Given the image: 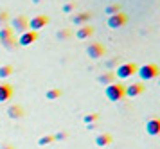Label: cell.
I'll use <instances>...</instances> for the list:
<instances>
[{
  "instance_id": "7a4b0ae2",
  "label": "cell",
  "mask_w": 160,
  "mask_h": 149,
  "mask_svg": "<svg viewBox=\"0 0 160 149\" xmlns=\"http://www.w3.org/2000/svg\"><path fill=\"white\" fill-rule=\"evenodd\" d=\"M137 72H138V76H140V79H142V81L157 79V77H158V74H160L158 67H157V65H153V63L144 65V67H140V68H137Z\"/></svg>"
},
{
  "instance_id": "5bb4252c",
  "label": "cell",
  "mask_w": 160,
  "mask_h": 149,
  "mask_svg": "<svg viewBox=\"0 0 160 149\" xmlns=\"http://www.w3.org/2000/svg\"><path fill=\"white\" fill-rule=\"evenodd\" d=\"M8 115H9V119H22L23 108L20 106V104H13V106L8 108Z\"/></svg>"
},
{
  "instance_id": "5b68a950",
  "label": "cell",
  "mask_w": 160,
  "mask_h": 149,
  "mask_svg": "<svg viewBox=\"0 0 160 149\" xmlns=\"http://www.w3.org/2000/svg\"><path fill=\"white\" fill-rule=\"evenodd\" d=\"M9 29H11L13 32H20V34H22V32H25V31H29V29H27V18H25V16H22V14H20V16H15V18L11 20Z\"/></svg>"
},
{
  "instance_id": "e0dca14e",
  "label": "cell",
  "mask_w": 160,
  "mask_h": 149,
  "mask_svg": "<svg viewBox=\"0 0 160 149\" xmlns=\"http://www.w3.org/2000/svg\"><path fill=\"white\" fill-rule=\"evenodd\" d=\"M11 40H15V32H13L9 27H2L0 29V42L6 43V42H11Z\"/></svg>"
},
{
  "instance_id": "4316f807",
  "label": "cell",
  "mask_w": 160,
  "mask_h": 149,
  "mask_svg": "<svg viewBox=\"0 0 160 149\" xmlns=\"http://www.w3.org/2000/svg\"><path fill=\"white\" fill-rule=\"evenodd\" d=\"M54 137V140H63V138H67V133H58V135H52Z\"/></svg>"
},
{
  "instance_id": "ffe728a7",
  "label": "cell",
  "mask_w": 160,
  "mask_h": 149,
  "mask_svg": "<svg viewBox=\"0 0 160 149\" xmlns=\"http://www.w3.org/2000/svg\"><path fill=\"white\" fill-rule=\"evenodd\" d=\"M104 13L112 16V14L121 13V7H119V4H110V6H106V9H104Z\"/></svg>"
},
{
  "instance_id": "44dd1931",
  "label": "cell",
  "mask_w": 160,
  "mask_h": 149,
  "mask_svg": "<svg viewBox=\"0 0 160 149\" xmlns=\"http://www.w3.org/2000/svg\"><path fill=\"white\" fill-rule=\"evenodd\" d=\"M54 142V137L52 135H43L38 138V146H49V144Z\"/></svg>"
},
{
  "instance_id": "83f0119b",
  "label": "cell",
  "mask_w": 160,
  "mask_h": 149,
  "mask_svg": "<svg viewBox=\"0 0 160 149\" xmlns=\"http://www.w3.org/2000/svg\"><path fill=\"white\" fill-rule=\"evenodd\" d=\"M2 149H15V147H13V146H9V144H8V146H2Z\"/></svg>"
},
{
  "instance_id": "2e32d148",
  "label": "cell",
  "mask_w": 160,
  "mask_h": 149,
  "mask_svg": "<svg viewBox=\"0 0 160 149\" xmlns=\"http://www.w3.org/2000/svg\"><path fill=\"white\" fill-rule=\"evenodd\" d=\"M99 83H102V85H112V83H115V74H113V70H110V72H104V74H102V76H99Z\"/></svg>"
},
{
  "instance_id": "cb8c5ba5",
  "label": "cell",
  "mask_w": 160,
  "mask_h": 149,
  "mask_svg": "<svg viewBox=\"0 0 160 149\" xmlns=\"http://www.w3.org/2000/svg\"><path fill=\"white\" fill-rule=\"evenodd\" d=\"M106 67H108L110 70H112L113 67H115V68H117V67H119V57H112V59H110L108 63H106Z\"/></svg>"
},
{
  "instance_id": "ac0fdd59",
  "label": "cell",
  "mask_w": 160,
  "mask_h": 149,
  "mask_svg": "<svg viewBox=\"0 0 160 149\" xmlns=\"http://www.w3.org/2000/svg\"><path fill=\"white\" fill-rule=\"evenodd\" d=\"M13 70H15V68H13L11 65H2V67H0V79L9 77V76L13 74Z\"/></svg>"
},
{
  "instance_id": "d4e9b609",
  "label": "cell",
  "mask_w": 160,
  "mask_h": 149,
  "mask_svg": "<svg viewBox=\"0 0 160 149\" xmlns=\"http://www.w3.org/2000/svg\"><path fill=\"white\" fill-rule=\"evenodd\" d=\"M8 13H6V11H0V27H4V23H6V22H8Z\"/></svg>"
},
{
  "instance_id": "f1b7e54d",
  "label": "cell",
  "mask_w": 160,
  "mask_h": 149,
  "mask_svg": "<svg viewBox=\"0 0 160 149\" xmlns=\"http://www.w3.org/2000/svg\"><path fill=\"white\" fill-rule=\"evenodd\" d=\"M38 2H40V0H32V4H38Z\"/></svg>"
},
{
  "instance_id": "ba28073f",
  "label": "cell",
  "mask_w": 160,
  "mask_h": 149,
  "mask_svg": "<svg viewBox=\"0 0 160 149\" xmlns=\"http://www.w3.org/2000/svg\"><path fill=\"white\" fill-rule=\"evenodd\" d=\"M144 90H146V86L142 85V83H133V85H130L128 88H124V95H128L130 99H133V97L142 95Z\"/></svg>"
},
{
  "instance_id": "6da1fadb",
  "label": "cell",
  "mask_w": 160,
  "mask_h": 149,
  "mask_svg": "<svg viewBox=\"0 0 160 149\" xmlns=\"http://www.w3.org/2000/svg\"><path fill=\"white\" fill-rule=\"evenodd\" d=\"M104 95H106V99H108V101H112V102H117V101L124 99V86L119 85V83H112V85L106 86Z\"/></svg>"
},
{
  "instance_id": "484cf974",
  "label": "cell",
  "mask_w": 160,
  "mask_h": 149,
  "mask_svg": "<svg viewBox=\"0 0 160 149\" xmlns=\"http://www.w3.org/2000/svg\"><path fill=\"white\" fill-rule=\"evenodd\" d=\"M63 11H65V13H70V11H74V4H65V6H63Z\"/></svg>"
},
{
  "instance_id": "8992f818",
  "label": "cell",
  "mask_w": 160,
  "mask_h": 149,
  "mask_svg": "<svg viewBox=\"0 0 160 149\" xmlns=\"http://www.w3.org/2000/svg\"><path fill=\"white\" fill-rule=\"evenodd\" d=\"M126 22H128V16H126L124 13L112 14V16L108 18V27L110 29H119V27H122Z\"/></svg>"
},
{
  "instance_id": "7c38bea8",
  "label": "cell",
  "mask_w": 160,
  "mask_h": 149,
  "mask_svg": "<svg viewBox=\"0 0 160 149\" xmlns=\"http://www.w3.org/2000/svg\"><path fill=\"white\" fill-rule=\"evenodd\" d=\"M94 34V27H90V25H81L78 29V32H76V38L78 40H87L90 36Z\"/></svg>"
},
{
  "instance_id": "603a6c76",
  "label": "cell",
  "mask_w": 160,
  "mask_h": 149,
  "mask_svg": "<svg viewBox=\"0 0 160 149\" xmlns=\"http://www.w3.org/2000/svg\"><path fill=\"white\" fill-rule=\"evenodd\" d=\"M83 121H85V124H94V122L97 121V113H90V115H85V117H83Z\"/></svg>"
},
{
  "instance_id": "277c9868",
  "label": "cell",
  "mask_w": 160,
  "mask_h": 149,
  "mask_svg": "<svg viewBox=\"0 0 160 149\" xmlns=\"http://www.w3.org/2000/svg\"><path fill=\"white\" fill-rule=\"evenodd\" d=\"M47 23H49V16L47 14H38V16H32L31 20H27V29L36 32L42 27H45Z\"/></svg>"
},
{
  "instance_id": "30bf717a",
  "label": "cell",
  "mask_w": 160,
  "mask_h": 149,
  "mask_svg": "<svg viewBox=\"0 0 160 149\" xmlns=\"http://www.w3.org/2000/svg\"><path fill=\"white\" fill-rule=\"evenodd\" d=\"M146 133L151 137H157L160 133V121L158 119H151L146 122Z\"/></svg>"
},
{
  "instance_id": "9a60e30c",
  "label": "cell",
  "mask_w": 160,
  "mask_h": 149,
  "mask_svg": "<svg viewBox=\"0 0 160 149\" xmlns=\"http://www.w3.org/2000/svg\"><path fill=\"white\" fill-rule=\"evenodd\" d=\"M110 142H112V135H108V133H101V135L95 137V146L97 147H106V146H110Z\"/></svg>"
},
{
  "instance_id": "3957f363",
  "label": "cell",
  "mask_w": 160,
  "mask_h": 149,
  "mask_svg": "<svg viewBox=\"0 0 160 149\" xmlns=\"http://www.w3.org/2000/svg\"><path fill=\"white\" fill-rule=\"evenodd\" d=\"M137 72V65L135 63H122V65H119L115 68V77H119V79H128V77H131L133 74Z\"/></svg>"
},
{
  "instance_id": "52a82bcc",
  "label": "cell",
  "mask_w": 160,
  "mask_h": 149,
  "mask_svg": "<svg viewBox=\"0 0 160 149\" xmlns=\"http://www.w3.org/2000/svg\"><path fill=\"white\" fill-rule=\"evenodd\" d=\"M104 47H102L101 43H90L87 47V54L88 57H92V59H99L101 56H104Z\"/></svg>"
},
{
  "instance_id": "d6986e66",
  "label": "cell",
  "mask_w": 160,
  "mask_h": 149,
  "mask_svg": "<svg viewBox=\"0 0 160 149\" xmlns=\"http://www.w3.org/2000/svg\"><path fill=\"white\" fill-rule=\"evenodd\" d=\"M45 97H47L49 101L59 99V97H61V90H59V88H51V90H47V93H45Z\"/></svg>"
},
{
  "instance_id": "7402d4cb",
  "label": "cell",
  "mask_w": 160,
  "mask_h": 149,
  "mask_svg": "<svg viewBox=\"0 0 160 149\" xmlns=\"http://www.w3.org/2000/svg\"><path fill=\"white\" fill-rule=\"evenodd\" d=\"M70 34H72V32H70V31H68V29H61V31H58V40H67V38H70Z\"/></svg>"
},
{
  "instance_id": "4fadbf2b",
  "label": "cell",
  "mask_w": 160,
  "mask_h": 149,
  "mask_svg": "<svg viewBox=\"0 0 160 149\" xmlns=\"http://www.w3.org/2000/svg\"><path fill=\"white\" fill-rule=\"evenodd\" d=\"M92 18V13H79L72 16V23L74 25H87L88 20Z\"/></svg>"
},
{
  "instance_id": "9c48e42d",
  "label": "cell",
  "mask_w": 160,
  "mask_h": 149,
  "mask_svg": "<svg viewBox=\"0 0 160 149\" xmlns=\"http://www.w3.org/2000/svg\"><path fill=\"white\" fill-rule=\"evenodd\" d=\"M36 38H38V34L34 32V31H25V32H22L20 34V38H18V45L20 47H27V45H31V43H34L36 42Z\"/></svg>"
},
{
  "instance_id": "8fae6325",
  "label": "cell",
  "mask_w": 160,
  "mask_h": 149,
  "mask_svg": "<svg viewBox=\"0 0 160 149\" xmlns=\"http://www.w3.org/2000/svg\"><path fill=\"white\" fill-rule=\"evenodd\" d=\"M11 95H13V86L9 85V83H2V85H0V102L9 101Z\"/></svg>"
}]
</instances>
